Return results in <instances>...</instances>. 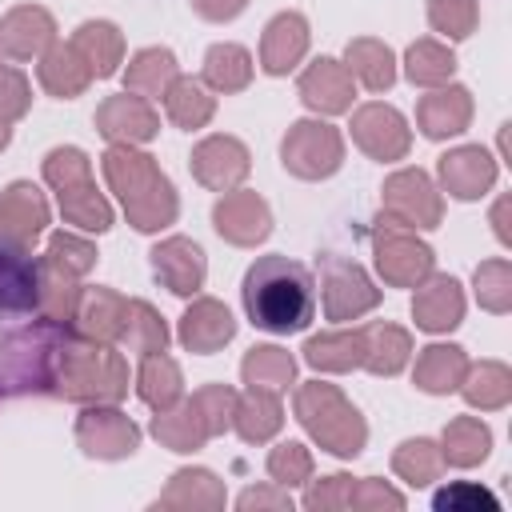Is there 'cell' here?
<instances>
[{
  "label": "cell",
  "instance_id": "7c38bea8",
  "mask_svg": "<svg viewBox=\"0 0 512 512\" xmlns=\"http://www.w3.org/2000/svg\"><path fill=\"white\" fill-rule=\"evenodd\" d=\"M352 140L372 156V160H400L408 152V128L404 116L388 104H364L352 116Z\"/></svg>",
  "mask_w": 512,
  "mask_h": 512
},
{
  "label": "cell",
  "instance_id": "ffe728a7",
  "mask_svg": "<svg viewBox=\"0 0 512 512\" xmlns=\"http://www.w3.org/2000/svg\"><path fill=\"white\" fill-rule=\"evenodd\" d=\"M300 96L308 108L332 116V112H344L352 104V76L344 64L336 60H316L304 76H300Z\"/></svg>",
  "mask_w": 512,
  "mask_h": 512
},
{
  "label": "cell",
  "instance_id": "816d5d0a",
  "mask_svg": "<svg viewBox=\"0 0 512 512\" xmlns=\"http://www.w3.org/2000/svg\"><path fill=\"white\" fill-rule=\"evenodd\" d=\"M248 0H192V8L204 16V20H232Z\"/></svg>",
  "mask_w": 512,
  "mask_h": 512
},
{
  "label": "cell",
  "instance_id": "44dd1931",
  "mask_svg": "<svg viewBox=\"0 0 512 512\" xmlns=\"http://www.w3.org/2000/svg\"><path fill=\"white\" fill-rule=\"evenodd\" d=\"M308 48V24L300 12H280L268 28H264V44H260V60H264V72L280 76L288 72Z\"/></svg>",
  "mask_w": 512,
  "mask_h": 512
},
{
  "label": "cell",
  "instance_id": "7dc6e473",
  "mask_svg": "<svg viewBox=\"0 0 512 512\" xmlns=\"http://www.w3.org/2000/svg\"><path fill=\"white\" fill-rule=\"evenodd\" d=\"M48 260H56V264H64L68 272H88L92 264H96V248L88 244V240H80V236H72V232H56L52 240H48Z\"/></svg>",
  "mask_w": 512,
  "mask_h": 512
},
{
  "label": "cell",
  "instance_id": "9a60e30c",
  "mask_svg": "<svg viewBox=\"0 0 512 512\" xmlns=\"http://www.w3.org/2000/svg\"><path fill=\"white\" fill-rule=\"evenodd\" d=\"M96 128L116 144H132V140H152L160 120H156V112H152V104L144 96H128L124 92V96H108L100 104Z\"/></svg>",
  "mask_w": 512,
  "mask_h": 512
},
{
  "label": "cell",
  "instance_id": "c3c4849f",
  "mask_svg": "<svg viewBox=\"0 0 512 512\" xmlns=\"http://www.w3.org/2000/svg\"><path fill=\"white\" fill-rule=\"evenodd\" d=\"M432 504H436L440 512H476V508L496 512V508H500V500H496L492 492L476 488V484H452V488H440V492L432 496Z\"/></svg>",
  "mask_w": 512,
  "mask_h": 512
},
{
  "label": "cell",
  "instance_id": "d6a6232c",
  "mask_svg": "<svg viewBox=\"0 0 512 512\" xmlns=\"http://www.w3.org/2000/svg\"><path fill=\"white\" fill-rule=\"evenodd\" d=\"M176 80V56L168 48H144L128 64V88L136 96H164Z\"/></svg>",
  "mask_w": 512,
  "mask_h": 512
},
{
  "label": "cell",
  "instance_id": "b9f144b4",
  "mask_svg": "<svg viewBox=\"0 0 512 512\" xmlns=\"http://www.w3.org/2000/svg\"><path fill=\"white\" fill-rule=\"evenodd\" d=\"M444 452H448L452 464H476V460H484V452H488V428L480 420H468V416L452 420L448 424V436H444Z\"/></svg>",
  "mask_w": 512,
  "mask_h": 512
},
{
  "label": "cell",
  "instance_id": "f546056e",
  "mask_svg": "<svg viewBox=\"0 0 512 512\" xmlns=\"http://www.w3.org/2000/svg\"><path fill=\"white\" fill-rule=\"evenodd\" d=\"M464 372H468V360L452 344H432L416 360V384L424 392H452L464 380Z\"/></svg>",
  "mask_w": 512,
  "mask_h": 512
},
{
  "label": "cell",
  "instance_id": "30bf717a",
  "mask_svg": "<svg viewBox=\"0 0 512 512\" xmlns=\"http://www.w3.org/2000/svg\"><path fill=\"white\" fill-rule=\"evenodd\" d=\"M376 264L388 284H416L432 272V248L404 232V224H384L376 232Z\"/></svg>",
  "mask_w": 512,
  "mask_h": 512
},
{
  "label": "cell",
  "instance_id": "9c48e42d",
  "mask_svg": "<svg viewBox=\"0 0 512 512\" xmlns=\"http://www.w3.org/2000/svg\"><path fill=\"white\" fill-rule=\"evenodd\" d=\"M320 280H324V312L332 320H356L360 312L376 308V300H380V292L372 288L364 268L352 264V260L324 256L320 260Z\"/></svg>",
  "mask_w": 512,
  "mask_h": 512
},
{
  "label": "cell",
  "instance_id": "484cf974",
  "mask_svg": "<svg viewBox=\"0 0 512 512\" xmlns=\"http://www.w3.org/2000/svg\"><path fill=\"white\" fill-rule=\"evenodd\" d=\"M88 80H92V68H88V60L72 44H56V48L44 52V60H40V84L52 96L72 100V96H80L88 88Z\"/></svg>",
  "mask_w": 512,
  "mask_h": 512
},
{
  "label": "cell",
  "instance_id": "f1b7e54d",
  "mask_svg": "<svg viewBox=\"0 0 512 512\" xmlns=\"http://www.w3.org/2000/svg\"><path fill=\"white\" fill-rule=\"evenodd\" d=\"M412 344H408V332L396 328V324H372L364 328V368L376 372V376H392L404 368Z\"/></svg>",
  "mask_w": 512,
  "mask_h": 512
},
{
  "label": "cell",
  "instance_id": "cb8c5ba5",
  "mask_svg": "<svg viewBox=\"0 0 512 512\" xmlns=\"http://www.w3.org/2000/svg\"><path fill=\"white\" fill-rule=\"evenodd\" d=\"M412 312H416V324L428 328V332H448L460 324V312H464V296H460V284L452 276H436L432 284H424L412 300Z\"/></svg>",
  "mask_w": 512,
  "mask_h": 512
},
{
  "label": "cell",
  "instance_id": "8fae6325",
  "mask_svg": "<svg viewBox=\"0 0 512 512\" xmlns=\"http://www.w3.org/2000/svg\"><path fill=\"white\" fill-rule=\"evenodd\" d=\"M384 208L404 228H432L440 220V196L424 172H396L384 184Z\"/></svg>",
  "mask_w": 512,
  "mask_h": 512
},
{
  "label": "cell",
  "instance_id": "ac0fdd59",
  "mask_svg": "<svg viewBox=\"0 0 512 512\" xmlns=\"http://www.w3.org/2000/svg\"><path fill=\"white\" fill-rule=\"evenodd\" d=\"M52 16L44 8H12L4 20H0V52H8L12 60H32L40 56L48 44H52Z\"/></svg>",
  "mask_w": 512,
  "mask_h": 512
},
{
  "label": "cell",
  "instance_id": "d590c367",
  "mask_svg": "<svg viewBox=\"0 0 512 512\" xmlns=\"http://www.w3.org/2000/svg\"><path fill=\"white\" fill-rule=\"evenodd\" d=\"M348 72L372 88V92H384L392 80H396V64H392V52L380 44V40H352L348 44Z\"/></svg>",
  "mask_w": 512,
  "mask_h": 512
},
{
  "label": "cell",
  "instance_id": "ee69618b",
  "mask_svg": "<svg viewBox=\"0 0 512 512\" xmlns=\"http://www.w3.org/2000/svg\"><path fill=\"white\" fill-rule=\"evenodd\" d=\"M428 20L436 32H448L452 40H460L476 24V4L472 0H428Z\"/></svg>",
  "mask_w": 512,
  "mask_h": 512
},
{
  "label": "cell",
  "instance_id": "5bb4252c",
  "mask_svg": "<svg viewBox=\"0 0 512 512\" xmlns=\"http://www.w3.org/2000/svg\"><path fill=\"white\" fill-rule=\"evenodd\" d=\"M76 436H80L84 452L108 456V460L128 456L136 448V440H140L136 424L124 412H116V408H92V412H84L80 424H76Z\"/></svg>",
  "mask_w": 512,
  "mask_h": 512
},
{
  "label": "cell",
  "instance_id": "f35d334b",
  "mask_svg": "<svg viewBox=\"0 0 512 512\" xmlns=\"http://www.w3.org/2000/svg\"><path fill=\"white\" fill-rule=\"evenodd\" d=\"M232 416L244 440H268L280 428V400L272 388H252L244 400H236Z\"/></svg>",
  "mask_w": 512,
  "mask_h": 512
},
{
  "label": "cell",
  "instance_id": "1f68e13d",
  "mask_svg": "<svg viewBox=\"0 0 512 512\" xmlns=\"http://www.w3.org/2000/svg\"><path fill=\"white\" fill-rule=\"evenodd\" d=\"M204 80L216 92H240L252 80V56L240 44H212L204 56Z\"/></svg>",
  "mask_w": 512,
  "mask_h": 512
},
{
  "label": "cell",
  "instance_id": "83f0119b",
  "mask_svg": "<svg viewBox=\"0 0 512 512\" xmlns=\"http://www.w3.org/2000/svg\"><path fill=\"white\" fill-rule=\"evenodd\" d=\"M304 360H308L312 368H328V372H348V368L364 364V328L312 336V340L304 344Z\"/></svg>",
  "mask_w": 512,
  "mask_h": 512
},
{
  "label": "cell",
  "instance_id": "7402d4cb",
  "mask_svg": "<svg viewBox=\"0 0 512 512\" xmlns=\"http://www.w3.org/2000/svg\"><path fill=\"white\" fill-rule=\"evenodd\" d=\"M232 332H236V320H232V312H228L224 304H216V300H196V304L184 312V320H180V340H184V348H192V352H216L220 344L232 340Z\"/></svg>",
  "mask_w": 512,
  "mask_h": 512
},
{
  "label": "cell",
  "instance_id": "d4e9b609",
  "mask_svg": "<svg viewBox=\"0 0 512 512\" xmlns=\"http://www.w3.org/2000/svg\"><path fill=\"white\" fill-rule=\"evenodd\" d=\"M468 116H472V100L464 88H444V92H432L416 104V120H420L424 136H432V140L464 132Z\"/></svg>",
  "mask_w": 512,
  "mask_h": 512
},
{
  "label": "cell",
  "instance_id": "e0dca14e",
  "mask_svg": "<svg viewBox=\"0 0 512 512\" xmlns=\"http://www.w3.org/2000/svg\"><path fill=\"white\" fill-rule=\"evenodd\" d=\"M152 272L168 292L188 296V292H196L204 284V252L192 240L172 236V240L152 248Z\"/></svg>",
  "mask_w": 512,
  "mask_h": 512
},
{
  "label": "cell",
  "instance_id": "d6986e66",
  "mask_svg": "<svg viewBox=\"0 0 512 512\" xmlns=\"http://www.w3.org/2000/svg\"><path fill=\"white\" fill-rule=\"evenodd\" d=\"M44 224H48V204L32 184L20 180L0 196V232L12 236L16 244L32 248V240L44 232Z\"/></svg>",
  "mask_w": 512,
  "mask_h": 512
},
{
  "label": "cell",
  "instance_id": "f907efd6",
  "mask_svg": "<svg viewBox=\"0 0 512 512\" xmlns=\"http://www.w3.org/2000/svg\"><path fill=\"white\" fill-rule=\"evenodd\" d=\"M28 108V80L12 68H0V120H16Z\"/></svg>",
  "mask_w": 512,
  "mask_h": 512
},
{
  "label": "cell",
  "instance_id": "681fc988",
  "mask_svg": "<svg viewBox=\"0 0 512 512\" xmlns=\"http://www.w3.org/2000/svg\"><path fill=\"white\" fill-rule=\"evenodd\" d=\"M268 472H272L276 484H300V480H308L312 460H308V452H304L300 444H280V448L268 456Z\"/></svg>",
  "mask_w": 512,
  "mask_h": 512
},
{
  "label": "cell",
  "instance_id": "836d02e7",
  "mask_svg": "<svg viewBox=\"0 0 512 512\" xmlns=\"http://www.w3.org/2000/svg\"><path fill=\"white\" fill-rule=\"evenodd\" d=\"M164 104H168L172 124H180V128H204L212 120V108H216L212 96L204 92V84L200 80H188V76H176L168 84Z\"/></svg>",
  "mask_w": 512,
  "mask_h": 512
},
{
  "label": "cell",
  "instance_id": "4316f807",
  "mask_svg": "<svg viewBox=\"0 0 512 512\" xmlns=\"http://www.w3.org/2000/svg\"><path fill=\"white\" fill-rule=\"evenodd\" d=\"M72 48L88 60L92 76H112V72H116V64H120L124 40H120V32H116L108 20H88V24H80V28H76Z\"/></svg>",
  "mask_w": 512,
  "mask_h": 512
},
{
  "label": "cell",
  "instance_id": "3957f363",
  "mask_svg": "<svg viewBox=\"0 0 512 512\" xmlns=\"http://www.w3.org/2000/svg\"><path fill=\"white\" fill-rule=\"evenodd\" d=\"M104 176H108L112 192H120L124 212L140 232H156L176 220V192L152 156L120 144L104 156Z\"/></svg>",
  "mask_w": 512,
  "mask_h": 512
},
{
  "label": "cell",
  "instance_id": "60d3db41",
  "mask_svg": "<svg viewBox=\"0 0 512 512\" xmlns=\"http://www.w3.org/2000/svg\"><path fill=\"white\" fill-rule=\"evenodd\" d=\"M452 68H456L452 52L436 40H416L408 48V80L412 84H444L452 76Z\"/></svg>",
  "mask_w": 512,
  "mask_h": 512
},
{
  "label": "cell",
  "instance_id": "74e56055",
  "mask_svg": "<svg viewBox=\"0 0 512 512\" xmlns=\"http://www.w3.org/2000/svg\"><path fill=\"white\" fill-rule=\"evenodd\" d=\"M120 344L136 348V352H164L168 344V328L164 320L144 304V300H128L124 304V320H120Z\"/></svg>",
  "mask_w": 512,
  "mask_h": 512
},
{
  "label": "cell",
  "instance_id": "5b68a950",
  "mask_svg": "<svg viewBox=\"0 0 512 512\" xmlns=\"http://www.w3.org/2000/svg\"><path fill=\"white\" fill-rule=\"evenodd\" d=\"M44 176L56 188L68 224H76L84 232H104L112 224V208L96 192V184L88 176V156L80 148H56V152H48Z\"/></svg>",
  "mask_w": 512,
  "mask_h": 512
},
{
  "label": "cell",
  "instance_id": "7bdbcfd3",
  "mask_svg": "<svg viewBox=\"0 0 512 512\" xmlns=\"http://www.w3.org/2000/svg\"><path fill=\"white\" fill-rule=\"evenodd\" d=\"M464 396L480 408H500L508 400V368L504 364H480L468 384H464Z\"/></svg>",
  "mask_w": 512,
  "mask_h": 512
},
{
  "label": "cell",
  "instance_id": "2e32d148",
  "mask_svg": "<svg viewBox=\"0 0 512 512\" xmlns=\"http://www.w3.org/2000/svg\"><path fill=\"white\" fill-rule=\"evenodd\" d=\"M216 220V232L232 244H256L272 232V216H268V204L256 196V192H232L216 204L212 212Z\"/></svg>",
  "mask_w": 512,
  "mask_h": 512
},
{
  "label": "cell",
  "instance_id": "7a4b0ae2",
  "mask_svg": "<svg viewBox=\"0 0 512 512\" xmlns=\"http://www.w3.org/2000/svg\"><path fill=\"white\" fill-rule=\"evenodd\" d=\"M68 320H36L24 332L0 336V396H28V392H56L64 352L72 344Z\"/></svg>",
  "mask_w": 512,
  "mask_h": 512
},
{
  "label": "cell",
  "instance_id": "4dcf8cb0",
  "mask_svg": "<svg viewBox=\"0 0 512 512\" xmlns=\"http://www.w3.org/2000/svg\"><path fill=\"white\" fill-rule=\"evenodd\" d=\"M152 432H156L164 444H172L176 452H188V448H196L204 436H212V428H208V420H204V412H200L196 396H192L188 404H180L176 412H172V408H164V412L156 416Z\"/></svg>",
  "mask_w": 512,
  "mask_h": 512
},
{
  "label": "cell",
  "instance_id": "f5cc1de1",
  "mask_svg": "<svg viewBox=\"0 0 512 512\" xmlns=\"http://www.w3.org/2000/svg\"><path fill=\"white\" fill-rule=\"evenodd\" d=\"M8 136H12V132H8V124H4V120H0V148H4V144H8Z\"/></svg>",
  "mask_w": 512,
  "mask_h": 512
},
{
  "label": "cell",
  "instance_id": "277c9868",
  "mask_svg": "<svg viewBox=\"0 0 512 512\" xmlns=\"http://www.w3.org/2000/svg\"><path fill=\"white\" fill-rule=\"evenodd\" d=\"M124 388H128L124 360L104 340L72 336V344L64 352L56 396H68V400H120Z\"/></svg>",
  "mask_w": 512,
  "mask_h": 512
},
{
  "label": "cell",
  "instance_id": "f6af8a7d",
  "mask_svg": "<svg viewBox=\"0 0 512 512\" xmlns=\"http://www.w3.org/2000/svg\"><path fill=\"white\" fill-rule=\"evenodd\" d=\"M396 472L408 476L412 484H424V480H432L440 472V452L428 440H408L396 452Z\"/></svg>",
  "mask_w": 512,
  "mask_h": 512
},
{
  "label": "cell",
  "instance_id": "4fadbf2b",
  "mask_svg": "<svg viewBox=\"0 0 512 512\" xmlns=\"http://www.w3.org/2000/svg\"><path fill=\"white\" fill-rule=\"evenodd\" d=\"M192 172L204 188L228 192L248 176V148L232 136H208L196 152H192Z\"/></svg>",
  "mask_w": 512,
  "mask_h": 512
},
{
  "label": "cell",
  "instance_id": "6da1fadb",
  "mask_svg": "<svg viewBox=\"0 0 512 512\" xmlns=\"http://www.w3.org/2000/svg\"><path fill=\"white\" fill-rule=\"evenodd\" d=\"M244 308L256 328L276 336L308 328V320L316 316L312 272L288 256H260L244 272Z\"/></svg>",
  "mask_w": 512,
  "mask_h": 512
},
{
  "label": "cell",
  "instance_id": "8d00e7d4",
  "mask_svg": "<svg viewBox=\"0 0 512 512\" xmlns=\"http://www.w3.org/2000/svg\"><path fill=\"white\" fill-rule=\"evenodd\" d=\"M124 296L108 292V288H92L84 296V308H80V332L88 340H116L120 336V320H124Z\"/></svg>",
  "mask_w": 512,
  "mask_h": 512
},
{
  "label": "cell",
  "instance_id": "bcb514c9",
  "mask_svg": "<svg viewBox=\"0 0 512 512\" xmlns=\"http://www.w3.org/2000/svg\"><path fill=\"white\" fill-rule=\"evenodd\" d=\"M508 280H512V276H508V264H504V260L480 264V268H476V296H480V304L492 308V312H504L508 300H512Z\"/></svg>",
  "mask_w": 512,
  "mask_h": 512
},
{
  "label": "cell",
  "instance_id": "603a6c76",
  "mask_svg": "<svg viewBox=\"0 0 512 512\" xmlns=\"http://www.w3.org/2000/svg\"><path fill=\"white\" fill-rule=\"evenodd\" d=\"M440 176H444V188L460 200H476L492 180H496V164L488 152L480 148H456L448 156H440Z\"/></svg>",
  "mask_w": 512,
  "mask_h": 512
},
{
  "label": "cell",
  "instance_id": "52a82bcc",
  "mask_svg": "<svg viewBox=\"0 0 512 512\" xmlns=\"http://www.w3.org/2000/svg\"><path fill=\"white\" fill-rule=\"evenodd\" d=\"M284 168L300 180H320V176H332L344 160V144H340V132L332 124H320V120H300L288 128L284 136Z\"/></svg>",
  "mask_w": 512,
  "mask_h": 512
},
{
  "label": "cell",
  "instance_id": "e575fe53",
  "mask_svg": "<svg viewBox=\"0 0 512 512\" xmlns=\"http://www.w3.org/2000/svg\"><path fill=\"white\" fill-rule=\"evenodd\" d=\"M140 400L152 404L156 412L172 408L180 400V368L164 352H148L140 364Z\"/></svg>",
  "mask_w": 512,
  "mask_h": 512
},
{
  "label": "cell",
  "instance_id": "ba28073f",
  "mask_svg": "<svg viewBox=\"0 0 512 512\" xmlns=\"http://www.w3.org/2000/svg\"><path fill=\"white\" fill-rule=\"evenodd\" d=\"M40 260L32 248L0 232V320H20L40 312Z\"/></svg>",
  "mask_w": 512,
  "mask_h": 512
},
{
  "label": "cell",
  "instance_id": "ab89813d",
  "mask_svg": "<svg viewBox=\"0 0 512 512\" xmlns=\"http://www.w3.org/2000/svg\"><path fill=\"white\" fill-rule=\"evenodd\" d=\"M296 372V360L284 352V348H272V344H260L244 356V380L252 388H272L280 392Z\"/></svg>",
  "mask_w": 512,
  "mask_h": 512
},
{
  "label": "cell",
  "instance_id": "8992f818",
  "mask_svg": "<svg viewBox=\"0 0 512 512\" xmlns=\"http://www.w3.org/2000/svg\"><path fill=\"white\" fill-rule=\"evenodd\" d=\"M296 412L304 428L336 456H356L364 444V420L332 384H304L296 392Z\"/></svg>",
  "mask_w": 512,
  "mask_h": 512
}]
</instances>
